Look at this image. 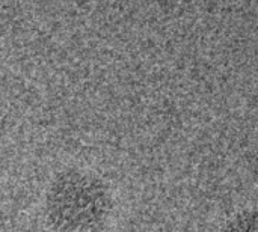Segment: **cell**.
Wrapping results in <instances>:
<instances>
[{
    "mask_svg": "<svg viewBox=\"0 0 258 232\" xmlns=\"http://www.w3.org/2000/svg\"><path fill=\"white\" fill-rule=\"evenodd\" d=\"M110 213L107 186L88 171H65L48 187L45 214L54 232H100Z\"/></svg>",
    "mask_w": 258,
    "mask_h": 232,
    "instance_id": "6da1fadb",
    "label": "cell"
},
{
    "mask_svg": "<svg viewBox=\"0 0 258 232\" xmlns=\"http://www.w3.org/2000/svg\"><path fill=\"white\" fill-rule=\"evenodd\" d=\"M222 232H258V210H245L233 216Z\"/></svg>",
    "mask_w": 258,
    "mask_h": 232,
    "instance_id": "7a4b0ae2",
    "label": "cell"
}]
</instances>
